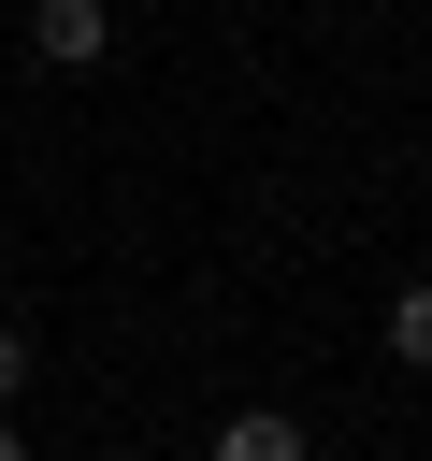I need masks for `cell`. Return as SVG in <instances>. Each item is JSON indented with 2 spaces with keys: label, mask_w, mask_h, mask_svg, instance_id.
I'll use <instances>...</instances> for the list:
<instances>
[{
  "label": "cell",
  "mask_w": 432,
  "mask_h": 461,
  "mask_svg": "<svg viewBox=\"0 0 432 461\" xmlns=\"http://www.w3.org/2000/svg\"><path fill=\"white\" fill-rule=\"evenodd\" d=\"M29 43H43L58 72H101V58H115V0H29Z\"/></svg>",
  "instance_id": "obj_1"
},
{
  "label": "cell",
  "mask_w": 432,
  "mask_h": 461,
  "mask_svg": "<svg viewBox=\"0 0 432 461\" xmlns=\"http://www.w3.org/2000/svg\"><path fill=\"white\" fill-rule=\"evenodd\" d=\"M216 461H302V418L288 403H245V418H216Z\"/></svg>",
  "instance_id": "obj_2"
},
{
  "label": "cell",
  "mask_w": 432,
  "mask_h": 461,
  "mask_svg": "<svg viewBox=\"0 0 432 461\" xmlns=\"http://www.w3.org/2000/svg\"><path fill=\"white\" fill-rule=\"evenodd\" d=\"M389 360H403V375H432V274L389 303Z\"/></svg>",
  "instance_id": "obj_3"
},
{
  "label": "cell",
  "mask_w": 432,
  "mask_h": 461,
  "mask_svg": "<svg viewBox=\"0 0 432 461\" xmlns=\"http://www.w3.org/2000/svg\"><path fill=\"white\" fill-rule=\"evenodd\" d=\"M14 389H29V331H0V418H14Z\"/></svg>",
  "instance_id": "obj_4"
},
{
  "label": "cell",
  "mask_w": 432,
  "mask_h": 461,
  "mask_svg": "<svg viewBox=\"0 0 432 461\" xmlns=\"http://www.w3.org/2000/svg\"><path fill=\"white\" fill-rule=\"evenodd\" d=\"M0 461H29V447H14V418H0Z\"/></svg>",
  "instance_id": "obj_5"
}]
</instances>
